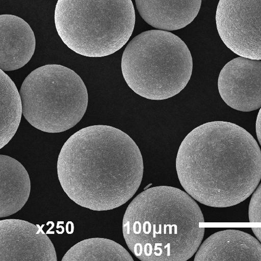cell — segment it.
<instances>
[{"label":"cell","instance_id":"cell-1","mask_svg":"<svg viewBox=\"0 0 261 261\" xmlns=\"http://www.w3.org/2000/svg\"><path fill=\"white\" fill-rule=\"evenodd\" d=\"M180 183L196 201L211 207L238 205L248 198L261 178V151L247 130L226 121L195 128L178 150Z\"/></svg>","mask_w":261,"mask_h":261},{"label":"cell","instance_id":"cell-2","mask_svg":"<svg viewBox=\"0 0 261 261\" xmlns=\"http://www.w3.org/2000/svg\"><path fill=\"white\" fill-rule=\"evenodd\" d=\"M57 170L63 190L77 205L93 211L117 208L132 199L141 184V151L114 127L83 128L63 146Z\"/></svg>","mask_w":261,"mask_h":261},{"label":"cell","instance_id":"cell-3","mask_svg":"<svg viewBox=\"0 0 261 261\" xmlns=\"http://www.w3.org/2000/svg\"><path fill=\"white\" fill-rule=\"evenodd\" d=\"M203 215L187 192L172 187L147 189L124 215L125 243L142 261H186L202 244Z\"/></svg>","mask_w":261,"mask_h":261},{"label":"cell","instance_id":"cell-4","mask_svg":"<svg viewBox=\"0 0 261 261\" xmlns=\"http://www.w3.org/2000/svg\"><path fill=\"white\" fill-rule=\"evenodd\" d=\"M121 70L129 88L152 100L178 94L193 70L191 53L185 42L168 31L151 30L135 37L125 48Z\"/></svg>","mask_w":261,"mask_h":261},{"label":"cell","instance_id":"cell-5","mask_svg":"<svg viewBox=\"0 0 261 261\" xmlns=\"http://www.w3.org/2000/svg\"><path fill=\"white\" fill-rule=\"evenodd\" d=\"M55 22L70 49L100 58L126 44L134 31L136 13L132 0H58Z\"/></svg>","mask_w":261,"mask_h":261},{"label":"cell","instance_id":"cell-6","mask_svg":"<svg viewBox=\"0 0 261 261\" xmlns=\"http://www.w3.org/2000/svg\"><path fill=\"white\" fill-rule=\"evenodd\" d=\"M19 94L27 120L49 134L74 127L88 106V92L82 79L72 70L58 64L46 65L32 71Z\"/></svg>","mask_w":261,"mask_h":261},{"label":"cell","instance_id":"cell-7","mask_svg":"<svg viewBox=\"0 0 261 261\" xmlns=\"http://www.w3.org/2000/svg\"><path fill=\"white\" fill-rule=\"evenodd\" d=\"M216 21L230 50L242 57L261 59V0H220Z\"/></svg>","mask_w":261,"mask_h":261},{"label":"cell","instance_id":"cell-8","mask_svg":"<svg viewBox=\"0 0 261 261\" xmlns=\"http://www.w3.org/2000/svg\"><path fill=\"white\" fill-rule=\"evenodd\" d=\"M220 95L234 110L250 112L261 107V61L235 58L221 70L218 80Z\"/></svg>","mask_w":261,"mask_h":261},{"label":"cell","instance_id":"cell-9","mask_svg":"<svg viewBox=\"0 0 261 261\" xmlns=\"http://www.w3.org/2000/svg\"><path fill=\"white\" fill-rule=\"evenodd\" d=\"M0 261H57L54 244L39 225L0 221Z\"/></svg>","mask_w":261,"mask_h":261},{"label":"cell","instance_id":"cell-10","mask_svg":"<svg viewBox=\"0 0 261 261\" xmlns=\"http://www.w3.org/2000/svg\"><path fill=\"white\" fill-rule=\"evenodd\" d=\"M36 39L25 20L18 16L0 15V70L23 68L34 54Z\"/></svg>","mask_w":261,"mask_h":261},{"label":"cell","instance_id":"cell-11","mask_svg":"<svg viewBox=\"0 0 261 261\" xmlns=\"http://www.w3.org/2000/svg\"><path fill=\"white\" fill-rule=\"evenodd\" d=\"M196 253L194 261H260L261 245L248 233L228 229L211 235Z\"/></svg>","mask_w":261,"mask_h":261},{"label":"cell","instance_id":"cell-12","mask_svg":"<svg viewBox=\"0 0 261 261\" xmlns=\"http://www.w3.org/2000/svg\"><path fill=\"white\" fill-rule=\"evenodd\" d=\"M136 3L148 24L169 32L191 23L199 14L202 0H136Z\"/></svg>","mask_w":261,"mask_h":261},{"label":"cell","instance_id":"cell-13","mask_svg":"<svg viewBox=\"0 0 261 261\" xmlns=\"http://www.w3.org/2000/svg\"><path fill=\"white\" fill-rule=\"evenodd\" d=\"M31 189L30 176L22 164L0 155V218L22 208L29 199Z\"/></svg>","mask_w":261,"mask_h":261},{"label":"cell","instance_id":"cell-14","mask_svg":"<svg viewBox=\"0 0 261 261\" xmlns=\"http://www.w3.org/2000/svg\"><path fill=\"white\" fill-rule=\"evenodd\" d=\"M22 107L15 84L0 70V149L12 140L19 127Z\"/></svg>","mask_w":261,"mask_h":261},{"label":"cell","instance_id":"cell-15","mask_svg":"<svg viewBox=\"0 0 261 261\" xmlns=\"http://www.w3.org/2000/svg\"><path fill=\"white\" fill-rule=\"evenodd\" d=\"M62 261H134L121 245L110 239L90 238L73 246Z\"/></svg>","mask_w":261,"mask_h":261},{"label":"cell","instance_id":"cell-16","mask_svg":"<svg viewBox=\"0 0 261 261\" xmlns=\"http://www.w3.org/2000/svg\"><path fill=\"white\" fill-rule=\"evenodd\" d=\"M252 196L249 208V217L250 223L261 222V185L257 186Z\"/></svg>","mask_w":261,"mask_h":261},{"label":"cell","instance_id":"cell-17","mask_svg":"<svg viewBox=\"0 0 261 261\" xmlns=\"http://www.w3.org/2000/svg\"><path fill=\"white\" fill-rule=\"evenodd\" d=\"M260 119H261V110H259V113H258L257 117L256 122V136L257 137V139L259 141L260 145L261 144V141H260V139H261V137H260L261 120H260Z\"/></svg>","mask_w":261,"mask_h":261},{"label":"cell","instance_id":"cell-18","mask_svg":"<svg viewBox=\"0 0 261 261\" xmlns=\"http://www.w3.org/2000/svg\"><path fill=\"white\" fill-rule=\"evenodd\" d=\"M252 229L253 233H254V234L255 235V236L256 237V238H257L258 240L259 241V242L260 243L261 241V239H260L261 229H260V227L259 228H252Z\"/></svg>","mask_w":261,"mask_h":261},{"label":"cell","instance_id":"cell-19","mask_svg":"<svg viewBox=\"0 0 261 261\" xmlns=\"http://www.w3.org/2000/svg\"><path fill=\"white\" fill-rule=\"evenodd\" d=\"M70 222H68L67 224V233L69 234V225Z\"/></svg>","mask_w":261,"mask_h":261}]
</instances>
